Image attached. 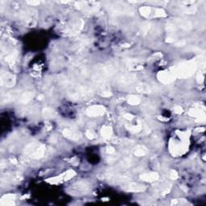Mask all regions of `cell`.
<instances>
[{"label":"cell","mask_w":206,"mask_h":206,"mask_svg":"<svg viewBox=\"0 0 206 206\" xmlns=\"http://www.w3.org/2000/svg\"><path fill=\"white\" fill-rule=\"evenodd\" d=\"M195 70V64H189V63H185L181 65H180L176 71V74L181 77H188L191 75L192 73Z\"/></svg>","instance_id":"1"},{"label":"cell","mask_w":206,"mask_h":206,"mask_svg":"<svg viewBox=\"0 0 206 206\" xmlns=\"http://www.w3.org/2000/svg\"><path fill=\"white\" fill-rule=\"evenodd\" d=\"M87 114L90 117H98L105 113V108L102 106L95 105L90 106L86 111Z\"/></svg>","instance_id":"2"},{"label":"cell","mask_w":206,"mask_h":206,"mask_svg":"<svg viewBox=\"0 0 206 206\" xmlns=\"http://www.w3.org/2000/svg\"><path fill=\"white\" fill-rule=\"evenodd\" d=\"M72 189L75 193H85V192L88 191L89 186L85 182H78V183L72 186Z\"/></svg>","instance_id":"3"},{"label":"cell","mask_w":206,"mask_h":206,"mask_svg":"<svg viewBox=\"0 0 206 206\" xmlns=\"http://www.w3.org/2000/svg\"><path fill=\"white\" fill-rule=\"evenodd\" d=\"M45 147L42 144H39V146L36 147V150L31 154V155H32V158H33V159H39V158L43 157Z\"/></svg>","instance_id":"4"},{"label":"cell","mask_w":206,"mask_h":206,"mask_svg":"<svg viewBox=\"0 0 206 206\" xmlns=\"http://www.w3.org/2000/svg\"><path fill=\"white\" fill-rule=\"evenodd\" d=\"M125 188L127 191L132 192H142L145 190L144 186L137 184V183H130V184H127Z\"/></svg>","instance_id":"5"},{"label":"cell","mask_w":206,"mask_h":206,"mask_svg":"<svg viewBox=\"0 0 206 206\" xmlns=\"http://www.w3.org/2000/svg\"><path fill=\"white\" fill-rule=\"evenodd\" d=\"M63 134L66 138L72 139V140H78L79 138L81 137L76 131H73L71 129H64V131H63Z\"/></svg>","instance_id":"6"},{"label":"cell","mask_w":206,"mask_h":206,"mask_svg":"<svg viewBox=\"0 0 206 206\" xmlns=\"http://www.w3.org/2000/svg\"><path fill=\"white\" fill-rule=\"evenodd\" d=\"M15 82V78L9 73H6L5 75L2 76V83L6 86H12Z\"/></svg>","instance_id":"7"},{"label":"cell","mask_w":206,"mask_h":206,"mask_svg":"<svg viewBox=\"0 0 206 206\" xmlns=\"http://www.w3.org/2000/svg\"><path fill=\"white\" fill-rule=\"evenodd\" d=\"M135 77H136L135 75H132V74H126V75H124L120 77V83L122 85L130 84V83H132L133 81H135Z\"/></svg>","instance_id":"8"},{"label":"cell","mask_w":206,"mask_h":206,"mask_svg":"<svg viewBox=\"0 0 206 206\" xmlns=\"http://www.w3.org/2000/svg\"><path fill=\"white\" fill-rule=\"evenodd\" d=\"M173 76H172L170 73H167V72H163L159 74V79L160 81L163 83H170L171 81L173 80Z\"/></svg>","instance_id":"9"},{"label":"cell","mask_w":206,"mask_h":206,"mask_svg":"<svg viewBox=\"0 0 206 206\" xmlns=\"http://www.w3.org/2000/svg\"><path fill=\"white\" fill-rule=\"evenodd\" d=\"M141 179L145 181H156L159 179V175L157 173H149V174H144L141 176Z\"/></svg>","instance_id":"10"},{"label":"cell","mask_w":206,"mask_h":206,"mask_svg":"<svg viewBox=\"0 0 206 206\" xmlns=\"http://www.w3.org/2000/svg\"><path fill=\"white\" fill-rule=\"evenodd\" d=\"M33 98V93L32 92H26L24 94H23L20 96V101L21 103H23V104H26L28 101H30L32 100V98Z\"/></svg>","instance_id":"11"},{"label":"cell","mask_w":206,"mask_h":206,"mask_svg":"<svg viewBox=\"0 0 206 206\" xmlns=\"http://www.w3.org/2000/svg\"><path fill=\"white\" fill-rule=\"evenodd\" d=\"M101 135L104 138H110L112 135V130H111V127H109V126H106V127L102 128V131H101Z\"/></svg>","instance_id":"12"},{"label":"cell","mask_w":206,"mask_h":206,"mask_svg":"<svg viewBox=\"0 0 206 206\" xmlns=\"http://www.w3.org/2000/svg\"><path fill=\"white\" fill-rule=\"evenodd\" d=\"M147 153V150L143 147H138L136 150L135 151V155L137 156H145Z\"/></svg>","instance_id":"13"},{"label":"cell","mask_w":206,"mask_h":206,"mask_svg":"<svg viewBox=\"0 0 206 206\" xmlns=\"http://www.w3.org/2000/svg\"><path fill=\"white\" fill-rule=\"evenodd\" d=\"M140 98L139 97H136V96H131L129 98H128V102L131 104V105H138L140 103Z\"/></svg>","instance_id":"14"},{"label":"cell","mask_w":206,"mask_h":206,"mask_svg":"<svg viewBox=\"0 0 206 206\" xmlns=\"http://www.w3.org/2000/svg\"><path fill=\"white\" fill-rule=\"evenodd\" d=\"M74 174H75V173H74L73 171L72 170L68 171V172H66L65 173H64V174L62 175V180H69V179L72 178V177L74 176Z\"/></svg>","instance_id":"15"},{"label":"cell","mask_w":206,"mask_h":206,"mask_svg":"<svg viewBox=\"0 0 206 206\" xmlns=\"http://www.w3.org/2000/svg\"><path fill=\"white\" fill-rule=\"evenodd\" d=\"M44 115L46 117H49V118H51V117L53 116V111L51 110V109H44Z\"/></svg>","instance_id":"16"},{"label":"cell","mask_w":206,"mask_h":206,"mask_svg":"<svg viewBox=\"0 0 206 206\" xmlns=\"http://www.w3.org/2000/svg\"><path fill=\"white\" fill-rule=\"evenodd\" d=\"M174 111L176 113H177V114H180V113H181L183 111H182L181 107L179 106H178L175 107V108H174Z\"/></svg>","instance_id":"17"},{"label":"cell","mask_w":206,"mask_h":206,"mask_svg":"<svg viewBox=\"0 0 206 206\" xmlns=\"http://www.w3.org/2000/svg\"><path fill=\"white\" fill-rule=\"evenodd\" d=\"M86 135H87V137H88L89 139H93V138H94V134H93L92 132H91V131H87V132H86Z\"/></svg>","instance_id":"18"}]
</instances>
